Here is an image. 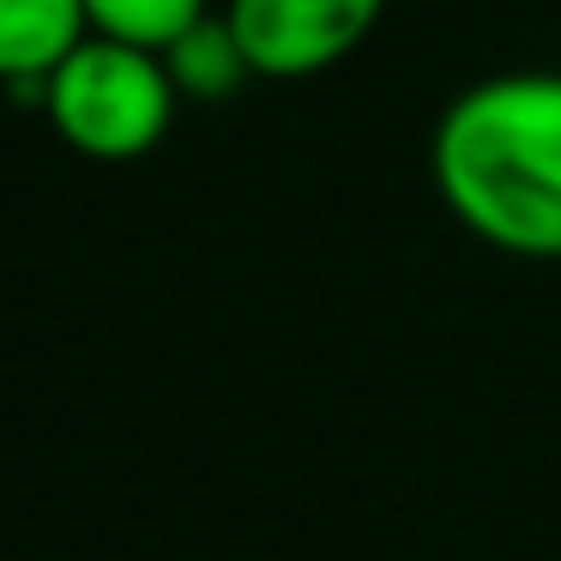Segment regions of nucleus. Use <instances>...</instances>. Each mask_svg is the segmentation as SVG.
I'll return each instance as SVG.
<instances>
[{
    "label": "nucleus",
    "mask_w": 561,
    "mask_h": 561,
    "mask_svg": "<svg viewBox=\"0 0 561 561\" xmlns=\"http://www.w3.org/2000/svg\"><path fill=\"white\" fill-rule=\"evenodd\" d=\"M428 175L483 248L561 260V73L519 67L465 85L428 134Z\"/></svg>",
    "instance_id": "obj_1"
},
{
    "label": "nucleus",
    "mask_w": 561,
    "mask_h": 561,
    "mask_svg": "<svg viewBox=\"0 0 561 561\" xmlns=\"http://www.w3.org/2000/svg\"><path fill=\"white\" fill-rule=\"evenodd\" d=\"M182 91L158 49H134L115 37H85L43 85V115L91 163H134L163 146L175 127Z\"/></svg>",
    "instance_id": "obj_2"
},
{
    "label": "nucleus",
    "mask_w": 561,
    "mask_h": 561,
    "mask_svg": "<svg viewBox=\"0 0 561 561\" xmlns=\"http://www.w3.org/2000/svg\"><path fill=\"white\" fill-rule=\"evenodd\" d=\"M387 0H230L236 43L254 79H314L375 37Z\"/></svg>",
    "instance_id": "obj_3"
},
{
    "label": "nucleus",
    "mask_w": 561,
    "mask_h": 561,
    "mask_svg": "<svg viewBox=\"0 0 561 561\" xmlns=\"http://www.w3.org/2000/svg\"><path fill=\"white\" fill-rule=\"evenodd\" d=\"M85 37V0H0V85L13 91V103L43 110L49 73Z\"/></svg>",
    "instance_id": "obj_4"
},
{
    "label": "nucleus",
    "mask_w": 561,
    "mask_h": 561,
    "mask_svg": "<svg viewBox=\"0 0 561 561\" xmlns=\"http://www.w3.org/2000/svg\"><path fill=\"white\" fill-rule=\"evenodd\" d=\"M163 67H170L182 103H230L254 79V67H248V55H242V43H236L224 13H206L194 31H182L163 49Z\"/></svg>",
    "instance_id": "obj_5"
},
{
    "label": "nucleus",
    "mask_w": 561,
    "mask_h": 561,
    "mask_svg": "<svg viewBox=\"0 0 561 561\" xmlns=\"http://www.w3.org/2000/svg\"><path fill=\"white\" fill-rule=\"evenodd\" d=\"M211 13V0H85L91 37H115L134 49H170L182 31H194Z\"/></svg>",
    "instance_id": "obj_6"
}]
</instances>
